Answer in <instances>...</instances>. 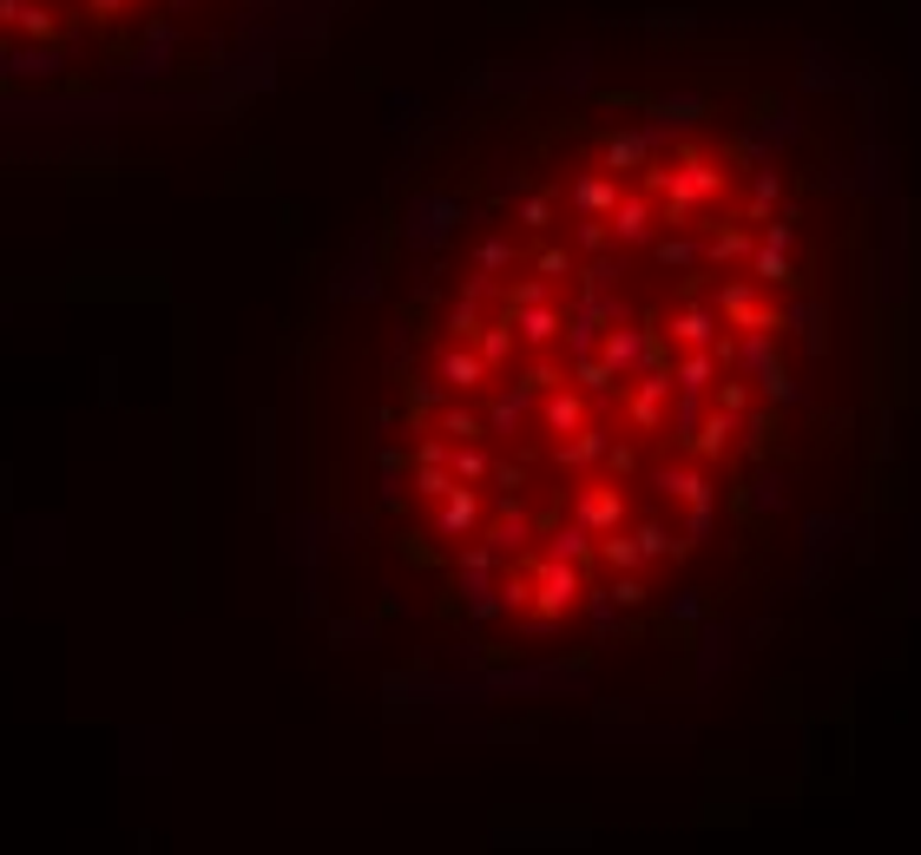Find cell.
Here are the masks:
<instances>
[{"mask_svg": "<svg viewBox=\"0 0 921 855\" xmlns=\"http://www.w3.org/2000/svg\"><path fill=\"white\" fill-rule=\"evenodd\" d=\"M909 198L803 40L579 60L428 126L323 296L290 560L428 717H658L783 645L882 533Z\"/></svg>", "mask_w": 921, "mask_h": 855, "instance_id": "1", "label": "cell"}, {"mask_svg": "<svg viewBox=\"0 0 921 855\" xmlns=\"http://www.w3.org/2000/svg\"><path fill=\"white\" fill-rule=\"evenodd\" d=\"M296 0H0V106H106L224 72Z\"/></svg>", "mask_w": 921, "mask_h": 855, "instance_id": "2", "label": "cell"}]
</instances>
